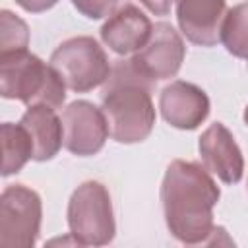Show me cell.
I'll list each match as a JSON object with an SVG mask.
<instances>
[{
    "label": "cell",
    "mask_w": 248,
    "mask_h": 248,
    "mask_svg": "<svg viewBox=\"0 0 248 248\" xmlns=\"http://www.w3.org/2000/svg\"><path fill=\"white\" fill-rule=\"evenodd\" d=\"M221 198L209 170L196 161L174 159L165 170L161 203L169 232L182 244H202L213 232V207Z\"/></svg>",
    "instance_id": "obj_1"
},
{
    "label": "cell",
    "mask_w": 248,
    "mask_h": 248,
    "mask_svg": "<svg viewBox=\"0 0 248 248\" xmlns=\"http://www.w3.org/2000/svg\"><path fill=\"white\" fill-rule=\"evenodd\" d=\"M155 81L141 76L132 60H118L105 81L101 108L108 122L110 138L118 143H140L155 126L151 101Z\"/></svg>",
    "instance_id": "obj_2"
},
{
    "label": "cell",
    "mask_w": 248,
    "mask_h": 248,
    "mask_svg": "<svg viewBox=\"0 0 248 248\" xmlns=\"http://www.w3.org/2000/svg\"><path fill=\"white\" fill-rule=\"evenodd\" d=\"M0 95L27 107L58 108L66 101V83L50 64L25 48L0 54Z\"/></svg>",
    "instance_id": "obj_3"
},
{
    "label": "cell",
    "mask_w": 248,
    "mask_h": 248,
    "mask_svg": "<svg viewBox=\"0 0 248 248\" xmlns=\"http://www.w3.org/2000/svg\"><path fill=\"white\" fill-rule=\"evenodd\" d=\"M70 234L79 246H105L116 232L112 200L105 184L87 180L79 184L68 202Z\"/></svg>",
    "instance_id": "obj_4"
},
{
    "label": "cell",
    "mask_w": 248,
    "mask_h": 248,
    "mask_svg": "<svg viewBox=\"0 0 248 248\" xmlns=\"http://www.w3.org/2000/svg\"><path fill=\"white\" fill-rule=\"evenodd\" d=\"M48 64L58 72L68 89L87 93L105 85L112 66L103 46L87 35L72 37L60 43L50 54Z\"/></svg>",
    "instance_id": "obj_5"
},
{
    "label": "cell",
    "mask_w": 248,
    "mask_h": 248,
    "mask_svg": "<svg viewBox=\"0 0 248 248\" xmlns=\"http://www.w3.org/2000/svg\"><path fill=\"white\" fill-rule=\"evenodd\" d=\"M41 196L25 184H10L0 196V246L31 248L41 231Z\"/></svg>",
    "instance_id": "obj_6"
},
{
    "label": "cell",
    "mask_w": 248,
    "mask_h": 248,
    "mask_svg": "<svg viewBox=\"0 0 248 248\" xmlns=\"http://www.w3.org/2000/svg\"><path fill=\"white\" fill-rule=\"evenodd\" d=\"M186 46L180 33L167 21L153 25L147 43L130 58L134 68L151 81L170 79L184 62Z\"/></svg>",
    "instance_id": "obj_7"
},
{
    "label": "cell",
    "mask_w": 248,
    "mask_h": 248,
    "mask_svg": "<svg viewBox=\"0 0 248 248\" xmlns=\"http://www.w3.org/2000/svg\"><path fill=\"white\" fill-rule=\"evenodd\" d=\"M64 147L78 157H89L103 149L110 136L103 108L89 101H74L62 112Z\"/></svg>",
    "instance_id": "obj_8"
},
{
    "label": "cell",
    "mask_w": 248,
    "mask_h": 248,
    "mask_svg": "<svg viewBox=\"0 0 248 248\" xmlns=\"http://www.w3.org/2000/svg\"><path fill=\"white\" fill-rule=\"evenodd\" d=\"M198 149L203 167L221 182H240L244 174V157L231 130L223 122H213L203 130L198 141Z\"/></svg>",
    "instance_id": "obj_9"
},
{
    "label": "cell",
    "mask_w": 248,
    "mask_h": 248,
    "mask_svg": "<svg viewBox=\"0 0 248 248\" xmlns=\"http://www.w3.org/2000/svg\"><path fill=\"white\" fill-rule=\"evenodd\" d=\"M159 108L172 128L196 130L209 116V97L196 83L174 79L163 87L159 95Z\"/></svg>",
    "instance_id": "obj_10"
},
{
    "label": "cell",
    "mask_w": 248,
    "mask_h": 248,
    "mask_svg": "<svg viewBox=\"0 0 248 248\" xmlns=\"http://www.w3.org/2000/svg\"><path fill=\"white\" fill-rule=\"evenodd\" d=\"M225 0H176V21L182 35L198 46H215L221 41Z\"/></svg>",
    "instance_id": "obj_11"
},
{
    "label": "cell",
    "mask_w": 248,
    "mask_h": 248,
    "mask_svg": "<svg viewBox=\"0 0 248 248\" xmlns=\"http://www.w3.org/2000/svg\"><path fill=\"white\" fill-rule=\"evenodd\" d=\"M153 23L136 4H122L101 27V41L118 56L136 54L151 37Z\"/></svg>",
    "instance_id": "obj_12"
},
{
    "label": "cell",
    "mask_w": 248,
    "mask_h": 248,
    "mask_svg": "<svg viewBox=\"0 0 248 248\" xmlns=\"http://www.w3.org/2000/svg\"><path fill=\"white\" fill-rule=\"evenodd\" d=\"M19 124L27 130L33 143V161H50L64 145L62 118L56 116L54 108L45 105L27 107Z\"/></svg>",
    "instance_id": "obj_13"
},
{
    "label": "cell",
    "mask_w": 248,
    "mask_h": 248,
    "mask_svg": "<svg viewBox=\"0 0 248 248\" xmlns=\"http://www.w3.org/2000/svg\"><path fill=\"white\" fill-rule=\"evenodd\" d=\"M33 159V143L21 124H2V176L19 172Z\"/></svg>",
    "instance_id": "obj_14"
},
{
    "label": "cell",
    "mask_w": 248,
    "mask_h": 248,
    "mask_svg": "<svg viewBox=\"0 0 248 248\" xmlns=\"http://www.w3.org/2000/svg\"><path fill=\"white\" fill-rule=\"evenodd\" d=\"M221 43L236 58H248V0L227 10L221 23Z\"/></svg>",
    "instance_id": "obj_15"
},
{
    "label": "cell",
    "mask_w": 248,
    "mask_h": 248,
    "mask_svg": "<svg viewBox=\"0 0 248 248\" xmlns=\"http://www.w3.org/2000/svg\"><path fill=\"white\" fill-rule=\"evenodd\" d=\"M0 54L25 50L29 45V27L27 23L12 14L10 10L0 12Z\"/></svg>",
    "instance_id": "obj_16"
},
{
    "label": "cell",
    "mask_w": 248,
    "mask_h": 248,
    "mask_svg": "<svg viewBox=\"0 0 248 248\" xmlns=\"http://www.w3.org/2000/svg\"><path fill=\"white\" fill-rule=\"evenodd\" d=\"M120 2L122 0H72L74 8L89 19H103L112 16L118 10Z\"/></svg>",
    "instance_id": "obj_17"
},
{
    "label": "cell",
    "mask_w": 248,
    "mask_h": 248,
    "mask_svg": "<svg viewBox=\"0 0 248 248\" xmlns=\"http://www.w3.org/2000/svg\"><path fill=\"white\" fill-rule=\"evenodd\" d=\"M16 4L21 6L25 12L41 14V12H46V10H50L52 6H56L58 0H16Z\"/></svg>",
    "instance_id": "obj_18"
},
{
    "label": "cell",
    "mask_w": 248,
    "mask_h": 248,
    "mask_svg": "<svg viewBox=\"0 0 248 248\" xmlns=\"http://www.w3.org/2000/svg\"><path fill=\"white\" fill-rule=\"evenodd\" d=\"M172 2L176 0H140V4L145 6L153 16H167L172 8Z\"/></svg>",
    "instance_id": "obj_19"
},
{
    "label": "cell",
    "mask_w": 248,
    "mask_h": 248,
    "mask_svg": "<svg viewBox=\"0 0 248 248\" xmlns=\"http://www.w3.org/2000/svg\"><path fill=\"white\" fill-rule=\"evenodd\" d=\"M242 118H244V124H246V126H248V107H246V108H244V116H242Z\"/></svg>",
    "instance_id": "obj_20"
},
{
    "label": "cell",
    "mask_w": 248,
    "mask_h": 248,
    "mask_svg": "<svg viewBox=\"0 0 248 248\" xmlns=\"http://www.w3.org/2000/svg\"><path fill=\"white\" fill-rule=\"evenodd\" d=\"M246 60H248V58H246Z\"/></svg>",
    "instance_id": "obj_21"
}]
</instances>
